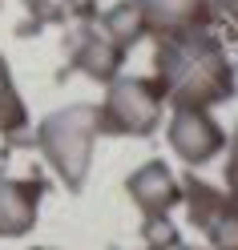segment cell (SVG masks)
Here are the masks:
<instances>
[{"mask_svg":"<svg viewBox=\"0 0 238 250\" xmlns=\"http://www.w3.org/2000/svg\"><path fill=\"white\" fill-rule=\"evenodd\" d=\"M8 121H21V105L4 93V97H0V129H8Z\"/></svg>","mask_w":238,"mask_h":250,"instance_id":"5","label":"cell"},{"mask_svg":"<svg viewBox=\"0 0 238 250\" xmlns=\"http://www.w3.org/2000/svg\"><path fill=\"white\" fill-rule=\"evenodd\" d=\"M130 190H133V198L141 202V210H146L150 218H162L173 202H178L182 194H178V186H173V178H170V169L166 166H146L141 174L130 182Z\"/></svg>","mask_w":238,"mask_h":250,"instance_id":"2","label":"cell"},{"mask_svg":"<svg viewBox=\"0 0 238 250\" xmlns=\"http://www.w3.org/2000/svg\"><path fill=\"white\" fill-rule=\"evenodd\" d=\"M182 250H194V246H182Z\"/></svg>","mask_w":238,"mask_h":250,"instance_id":"7","label":"cell"},{"mask_svg":"<svg viewBox=\"0 0 238 250\" xmlns=\"http://www.w3.org/2000/svg\"><path fill=\"white\" fill-rule=\"evenodd\" d=\"M230 190H234V194H238V158H234V162H230Z\"/></svg>","mask_w":238,"mask_h":250,"instance_id":"6","label":"cell"},{"mask_svg":"<svg viewBox=\"0 0 238 250\" xmlns=\"http://www.w3.org/2000/svg\"><path fill=\"white\" fill-rule=\"evenodd\" d=\"M41 194H44L41 178L37 182H17V178L0 182V238H17L37 222Z\"/></svg>","mask_w":238,"mask_h":250,"instance_id":"1","label":"cell"},{"mask_svg":"<svg viewBox=\"0 0 238 250\" xmlns=\"http://www.w3.org/2000/svg\"><path fill=\"white\" fill-rule=\"evenodd\" d=\"M173 146L186 162H206L210 153L222 146L218 129H210V121H194V117H182L173 125Z\"/></svg>","mask_w":238,"mask_h":250,"instance_id":"3","label":"cell"},{"mask_svg":"<svg viewBox=\"0 0 238 250\" xmlns=\"http://www.w3.org/2000/svg\"><path fill=\"white\" fill-rule=\"evenodd\" d=\"M202 230L214 238L218 250H238V206L222 198V206H218L210 218H206V226H202Z\"/></svg>","mask_w":238,"mask_h":250,"instance_id":"4","label":"cell"}]
</instances>
